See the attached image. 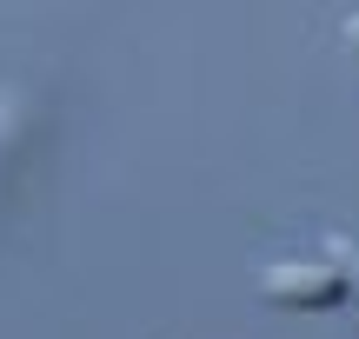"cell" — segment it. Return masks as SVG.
<instances>
[{
  "label": "cell",
  "mask_w": 359,
  "mask_h": 339,
  "mask_svg": "<svg viewBox=\"0 0 359 339\" xmlns=\"http://www.w3.org/2000/svg\"><path fill=\"white\" fill-rule=\"evenodd\" d=\"M259 286H266L273 306H313V313L346 300V273H339V266H299V260L266 266V273H259Z\"/></svg>",
  "instance_id": "1"
},
{
  "label": "cell",
  "mask_w": 359,
  "mask_h": 339,
  "mask_svg": "<svg viewBox=\"0 0 359 339\" xmlns=\"http://www.w3.org/2000/svg\"><path fill=\"white\" fill-rule=\"evenodd\" d=\"M346 40H353V47H359V20H353V27H346Z\"/></svg>",
  "instance_id": "2"
}]
</instances>
